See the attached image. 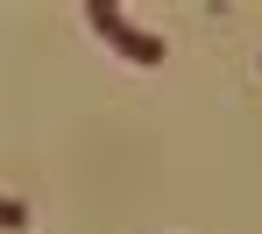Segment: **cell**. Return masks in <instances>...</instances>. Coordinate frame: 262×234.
Returning <instances> with one entry per match:
<instances>
[{"label": "cell", "mask_w": 262, "mask_h": 234, "mask_svg": "<svg viewBox=\"0 0 262 234\" xmlns=\"http://www.w3.org/2000/svg\"><path fill=\"white\" fill-rule=\"evenodd\" d=\"M92 22H106V29H114V43L128 50V57H142V64H156V57H163V43H156V36H135L114 7H92Z\"/></svg>", "instance_id": "1"}]
</instances>
